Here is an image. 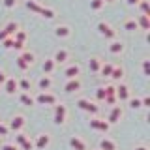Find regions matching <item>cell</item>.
<instances>
[{
	"mask_svg": "<svg viewBox=\"0 0 150 150\" xmlns=\"http://www.w3.org/2000/svg\"><path fill=\"white\" fill-rule=\"evenodd\" d=\"M36 101H38V103H41V105H54V103H56V98L53 96V94H45V92H41L40 96L36 98Z\"/></svg>",
	"mask_w": 150,
	"mask_h": 150,
	"instance_id": "obj_1",
	"label": "cell"
},
{
	"mask_svg": "<svg viewBox=\"0 0 150 150\" xmlns=\"http://www.w3.org/2000/svg\"><path fill=\"white\" fill-rule=\"evenodd\" d=\"M77 105L81 107V109H84V111H90V112H94V115H96L98 111H100V107L98 105H94L92 101H88V100H79L77 101Z\"/></svg>",
	"mask_w": 150,
	"mask_h": 150,
	"instance_id": "obj_2",
	"label": "cell"
},
{
	"mask_svg": "<svg viewBox=\"0 0 150 150\" xmlns=\"http://www.w3.org/2000/svg\"><path fill=\"white\" fill-rule=\"evenodd\" d=\"M66 120V107L64 105H56L54 107V122L56 124H62Z\"/></svg>",
	"mask_w": 150,
	"mask_h": 150,
	"instance_id": "obj_3",
	"label": "cell"
},
{
	"mask_svg": "<svg viewBox=\"0 0 150 150\" xmlns=\"http://www.w3.org/2000/svg\"><path fill=\"white\" fill-rule=\"evenodd\" d=\"M98 30H100V32H101V34H103V36H107V38H111V40H112V38H115V36H116V32H115V30H112V28H111L109 25H105V23H100V25H98Z\"/></svg>",
	"mask_w": 150,
	"mask_h": 150,
	"instance_id": "obj_4",
	"label": "cell"
},
{
	"mask_svg": "<svg viewBox=\"0 0 150 150\" xmlns=\"http://www.w3.org/2000/svg\"><path fill=\"white\" fill-rule=\"evenodd\" d=\"M115 92H116V96H118L122 101L129 98V90H128V86H126V84H120L118 88H115Z\"/></svg>",
	"mask_w": 150,
	"mask_h": 150,
	"instance_id": "obj_5",
	"label": "cell"
},
{
	"mask_svg": "<svg viewBox=\"0 0 150 150\" xmlns=\"http://www.w3.org/2000/svg\"><path fill=\"white\" fill-rule=\"evenodd\" d=\"M90 126L94 129H101V131H107L109 129V124L105 120H90Z\"/></svg>",
	"mask_w": 150,
	"mask_h": 150,
	"instance_id": "obj_6",
	"label": "cell"
},
{
	"mask_svg": "<svg viewBox=\"0 0 150 150\" xmlns=\"http://www.w3.org/2000/svg\"><path fill=\"white\" fill-rule=\"evenodd\" d=\"M122 116V109L118 105H115L112 107V111H111V115H109V122H118V118Z\"/></svg>",
	"mask_w": 150,
	"mask_h": 150,
	"instance_id": "obj_7",
	"label": "cell"
},
{
	"mask_svg": "<svg viewBox=\"0 0 150 150\" xmlns=\"http://www.w3.org/2000/svg\"><path fill=\"white\" fill-rule=\"evenodd\" d=\"M17 143L21 144V146L25 148V150H32V143H30V141H28V139L25 137V135H21V133H19V135H17Z\"/></svg>",
	"mask_w": 150,
	"mask_h": 150,
	"instance_id": "obj_8",
	"label": "cell"
},
{
	"mask_svg": "<svg viewBox=\"0 0 150 150\" xmlns=\"http://www.w3.org/2000/svg\"><path fill=\"white\" fill-rule=\"evenodd\" d=\"M79 86H81V83L77 79H69V83L66 84V92H75V90H79Z\"/></svg>",
	"mask_w": 150,
	"mask_h": 150,
	"instance_id": "obj_9",
	"label": "cell"
},
{
	"mask_svg": "<svg viewBox=\"0 0 150 150\" xmlns=\"http://www.w3.org/2000/svg\"><path fill=\"white\" fill-rule=\"evenodd\" d=\"M15 90H17V81L15 79H6V92L13 94Z\"/></svg>",
	"mask_w": 150,
	"mask_h": 150,
	"instance_id": "obj_10",
	"label": "cell"
},
{
	"mask_svg": "<svg viewBox=\"0 0 150 150\" xmlns=\"http://www.w3.org/2000/svg\"><path fill=\"white\" fill-rule=\"evenodd\" d=\"M69 144L75 148V150H86V146H84V143L81 139H77V137H71V141H69Z\"/></svg>",
	"mask_w": 150,
	"mask_h": 150,
	"instance_id": "obj_11",
	"label": "cell"
},
{
	"mask_svg": "<svg viewBox=\"0 0 150 150\" xmlns=\"http://www.w3.org/2000/svg\"><path fill=\"white\" fill-rule=\"evenodd\" d=\"M79 75V66H69L68 69H66V77L68 79H75Z\"/></svg>",
	"mask_w": 150,
	"mask_h": 150,
	"instance_id": "obj_12",
	"label": "cell"
},
{
	"mask_svg": "<svg viewBox=\"0 0 150 150\" xmlns=\"http://www.w3.org/2000/svg\"><path fill=\"white\" fill-rule=\"evenodd\" d=\"M23 126H25V118H23V116H15V118L11 120V128H13V129L19 131Z\"/></svg>",
	"mask_w": 150,
	"mask_h": 150,
	"instance_id": "obj_13",
	"label": "cell"
},
{
	"mask_svg": "<svg viewBox=\"0 0 150 150\" xmlns=\"http://www.w3.org/2000/svg\"><path fill=\"white\" fill-rule=\"evenodd\" d=\"M137 26H141L143 30H148V28H150V19H148V15H141Z\"/></svg>",
	"mask_w": 150,
	"mask_h": 150,
	"instance_id": "obj_14",
	"label": "cell"
},
{
	"mask_svg": "<svg viewBox=\"0 0 150 150\" xmlns=\"http://www.w3.org/2000/svg\"><path fill=\"white\" fill-rule=\"evenodd\" d=\"M47 144H49V135H40V137H38L36 146H38V148H45Z\"/></svg>",
	"mask_w": 150,
	"mask_h": 150,
	"instance_id": "obj_15",
	"label": "cell"
},
{
	"mask_svg": "<svg viewBox=\"0 0 150 150\" xmlns=\"http://www.w3.org/2000/svg\"><path fill=\"white\" fill-rule=\"evenodd\" d=\"M66 58H68V51H56L54 54V62H66Z\"/></svg>",
	"mask_w": 150,
	"mask_h": 150,
	"instance_id": "obj_16",
	"label": "cell"
},
{
	"mask_svg": "<svg viewBox=\"0 0 150 150\" xmlns=\"http://www.w3.org/2000/svg\"><path fill=\"white\" fill-rule=\"evenodd\" d=\"M4 32H6L8 36H9V34H15V32H17V23H15V21L8 23V25H6V28H4Z\"/></svg>",
	"mask_w": 150,
	"mask_h": 150,
	"instance_id": "obj_17",
	"label": "cell"
},
{
	"mask_svg": "<svg viewBox=\"0 0 150 150\" xmlns=\"http://www.w3.org/2000/svg\"><path fill=\"white\" fill-rule=\"evenodd\" d=\"M56 36L58 38H68L69 36V28L68 26H56Z\"/></svg>",
	"mask_w": 150,
	"mask_h": 150,
	"instance_id": "obj_18",
	"label": "cell"
},
{
	"mask_svg": "<svg viewBox=\"0 0 150 150\" xmlns=\"http://www.w3.org/2000/svg\"><path fill=\"white\" fill-rule=\"evenodd\" d=\"M100 146H101V150H115V143L109 139H103L100 143Z\"/></svg>",
	"mask_w": 150,
	"mask_h": 150,
	"instance_id": "obj_19",
	"label": "cell"
},
{
	"mask_svg": "<svg viewBox=\"0 0 150 150\" xmlns=\"http://www.w3.org/2000/svg\"><path fill=\"white\" fill-rule=\"evenodd\" d=\"M109 51L112 54H116V53H122V43H118V41H112L111 47H109Z\"/></svg>",
	"mask_w": 150,
	"mask_h": 150,
	"instance_id": "obj_20",
	"label": "cell"
},
{
	"mask_svg": "<svg viewBox=\"0 0 150 150\" xmlns=\"http://www.w3.org/2000/svg\"><path fill=\"white\" fill-rule=\"evenodd\" d=\"M21 103H25V105H34V98L28 96V94H21Z\"/></svg>",
	"mask_w": 150,
	"mask_h": 150,
	"instance_id": "obj_21",
	"label": "cell"
},
{
	"mask_svg": "<svg viewBox=\"0 0 150 150\" xmlns=\"http://www.w3.org/2000/svg\"><path fill=\"white\" fill-rule=\"evenodd\" d=\"M49 86H51V79L49 77H41L40 79V88H41V90H47Z\"/></svg>",
	"mask_w": 150,
	"mask_h": 150,
	"instance_id": "obj_22",
	"label": "cell"
},
{
	"mask_svg": "<svg viewBox=\"0 0 150 150\" xmlns=\"http://www.w3.org/2000/svg\"><path fill=\"white\" fill-rule=\"evenodd\" d=\"M26 8L32 9V11H36V13H41V6H38V4L32 2V0H28V2H26Z\"/></svg>",
	"mask_w": 150,
	"mask_h": 150,
	"instance_id": "obj_23",
	"label": "cell"
},
{
	"mask_svg": "<svg viewBox=\"0 0 150 150\" xmlns=\"http://www.w3.org/2000/svg\"><path fill=\"white\" fill-rule=\"evenodd\" d=\"M53 68H54V60H45L43 71H45V73H51V71H53Z\"/></svg>",
	"mask_w": 150,
	"mask_h": 150,
	"instance_id": "obj_24",
	"label": "cell"
},
{
	"mask_svg": "<svg viewBox=\"0 0 150 150\" xmlns=\"http://www.w3.org/2000/svg\"><path fill=\"white\" fill-rule=\"evenodd\" d=\"M40 15H43L47 19H53L54 17V11H53V9H49V8H41V13H40Z\"/></svg>",
	"mask_w": 150,
	"mask_h": 150,
	"instance_id": "obj_25",
	"label": "cell"
},
{
	"mask_svg": "<svg viewBox=\"0 0 150 150\" xmlns=\"http://www.w3.org/2000/svg\"><path fill=\"white\" fill-rule=\"evenodd\" d=\"M90 69H92V71H100V60H98V58H90Z\"/></svg>",
	"mask_w": 150,
	"mask_h": 150,
	"instance_id": "obj_26",
	"label": "cell"
},
{
	"mask_svg": "<svg viewBox=\"0 0 150 150\" xmlns=\"http://www.w3.org/2000/svg\"><path fill=\"white\" fill-rule=\"evenodd\" d=\"M122 68H112V71H111V77H115V79H120L122 77Z\"/></svg>",
	"mask_w": 150,
	"mask_h": 150,
	"instance_id": "obj_27",
	"label": "cell"
},
{
	"mask_svg": "<svg viewBox=\"0 0 150 150\" xmlns=\"http://www.w3.org/2000/svg\"><path fill=\"white\" fill-rule=\"evenodd\" d=\"M124 28L126 30H137V21H128L124 25Z\"/></svg>",
	"mask_w": 150,
	"mask_h": 150,
	"instance_id": "obj_28",
	"label": "cell"
},
{
	"mask_svg": "<svg viewBox=\"0 0 150 150\" xmlns=\"http://www.w3.org/2000/svg\"><path fill=\"white\" fill-rule=\"evenodd\" d=\"M141 9H143L144 15H148V13H150V4L146 2V0H143V2H141Z\"/></svg>",
	"mask_w": 150,
	"mask_h": 150,
	"instance_id": "obj_29",
	"label": "cell"
},
{
	"mask_svg": "<svg viewBox=\"0 0 150 150\" xmlns=\"http://www.w3.org/2000/svg\"><path fill=\"white\" fill-rule=\"evenodd\" d=\"M21 58L25 60L26 64H32V62H34V54H32V53H25V54L21 56Z\"/></svg>",
	"mask_w": 150,
	"mask_h": 150,
	"instance_id": "obj_30",
	"label": "cell"
},
{
	"mask_svg": "<svg viewBox=\"0 0 150 150\" xmlns=\"http://www.w3.org/2000/svg\"><path fill=\"white\" fill-rule=\"evenodd\" d=\"M25 38H26V34H25V32H15V41H17V43H23V41H25Z\"/></svg>",
	"mask_w": 150,
	"mask_h": 150,
	"instance_id": "obj_31",
	"label": "cell"
},
{
	"mask_svg": "<svg viewBox=\"0 0 150 150\" xmlns=\"http://www.w3.org/2000/svg\"><path fill=\"white\" fill-rule=\"evenodd\" d=\"M2 43H4V47H6V49H13V45H15V41H13L11 38H6V40H4Z\"/></svg>",
	"mask_w": 150,
	"mask_h": 150,
	"instance_id": "obj_32",
	"label": "cell"
},
{
	"mask_svg": "<svg viewBox=\"0 0 150 150\" xmlns=\"http://www.w3.org/2000/svg\"><path fill=\"white\" fill-rule=\"evenodd\" d=\"M111 71H112V66H111V64H105V66L101 68V73L105 75V77H107V75H111Z\"/></svg>",
	"mask_w": 150,
	"mask_h": 150,
	"instance_id": "obj_33",
	"label": "cell"
},
{
	"mask_svg": "<svg viewBox=\"0 0 150 150\" xmlns=\"http://www.w3.org/2000/svg\"><path fill=\"white\" fill-rule=\"evenodd\" d=\"M103 6V0H92V2H90V8L92 9H100Z\"/></svg>",
	"mask_w": 150,
	"mask_h": 150,
	"instance_id": "obj_34",
	"label": "cell"
},
{
	"mask_svg": "<svg viewBox=\"0 0 150 150\" xmlns=\"http://www.w3.org/2000/svg\"><path fill=\"white\" fill-rule=\"evenodd\" d=\"M143 71H144V75H150V60L143 62Z\"/></svg>",
	"mask_w": 150,
	"mask_h": 150,
	"instance_id": "obj_35",
	"label": "cell"
},
{
	"mask_svg": "<svg viewBox=\"0 0 150 150\" xmlns=\"http://www.w3.org/2000/svg\"><path fill=\"white\" fill-rule=\"evenodd\" d=\"M17 66H19V68H21V69H23V71H25V69L28 68V64H26V62H25V60H23V58H21V56H19V58H17Z\"/></svg>",
	"mask_w": 150,
	"mask_h": 150,
	"instance_id": "obj_36",
	"label": "cell"
},
{
	"mask_svg": "<svg viewBox=\"0 0 150 150\" xmlns=\"http://www.w3.org/2000/svg\"><path fill=\"white\" fill-rule=\"evenodd\" d=\"M17 84H21L23 90H30V83H28V79H23V81H21V83H17Z\"/></svg>",
	"mask_w": 150,
	"mask_h": 150,
	"instance_id": "obj_37",
	"label": "cell"
},
{
	"mask_svg": "<svg viewBox=\"0 0 150 150\" xmlns=\"http://www.w3.org/2000/svg\"><path fill=\"white\" fill-rule=\"evenodd\" d=\"M96 96H98V100H105V88H98Z\"/></svg>",
	"mask_w": 150,
	"mask_h": 150,
	"instance_id": "obj_38",
	"label": "cell"
},
{
	"mask_svg": "<svg viewBox=\"0 0 150 150\" xmlns=\"http://www.w3.org/2000/svg\"><path fill=\"white\" fill-rule=\"evenodd\" d=\"M129 107H131V109H139V107H141V100H131Z\"/></svg>",
	"mask_w": 150,
	"mask_h": 150,
	"instance_id": "obj_39",
	"label": "cell"
},
{
	"mask_svg": "<svg viewBox=\"0 0 150 150\" xmlns=\"http://www.w3.org/2000/svg\"><path fill=\"white\" fill-rule=\"evenodd\" d=\"M15 2H17V0H4V6H6V8H13Z\"/></svg>",
	"mask_w": 150,
	"mask_h": 150,
	"instance_id": "obj_40",
	"label": "cell"
},
{
	"mask_svg": "<svg viewBox=\"0 0 150 150\" xmlns=\"http://www.w3.org/2000/svg\"><path fill=\"white\" fill-rule=\"evenodd\" d=\"M141 107H150V98H143V101H141Z\"/></svg>",
	"mask_w": 150,
	"mask_h": 150,
	"instance_id": "obj_41",
	"label": "cell"
},
{
	"mask_svg": "<svg viewBox=\"0 0 150 150\" xmlns=\"http://www.w3.org/2000/svg\"><path fill=\"white\" fill-rule=\"evenodd\" d=\"M0 135H8V128L4 124H0Z\"/></svg>",
	"mask_w": 150,
	"mask_h": 150,
	"instance_id": "obj_42",
	"label": "cell"
},
{
	"mask_svg": "<svg viewBox=\"0 0 150 150\" xmlns=\"http://www.w3.org/2000/svg\"><path fill=\"white\" fill-rule=\"evenodd\" d=\"M2 150H17V146H13V144H6Z\"/></svg>",
	"mask_w": 150,
	"mask_h": 150,
	"instance_id": "obj_43",
	"label": "cell"
},
{
	"mask_svg": "<svg viewBox=\"0 0 150 150\" xmlns=\"http://www.w3.org/2000/svg\"><path fill=\"white\" fill-rule=\"evenodd\" d=\"M6 83V75H4V71H0V84Z\"/></svg>",
	"mask_w": 150,
	"mask_h": 150,
	"instance_id": "obj_44",
	"label": "cell"
},
{
	"mask_svg": "<svg viewBox=\"0 0 150 150\" xmlns=\"http://www.w3.org/2000/svg\"><path fill=\"white\" fill-rule=\"evenodd\" d=\"M129 4H137V2H141V0H128Z\"/></svg>",
	"mask_w": 150,
	"mask_h": 150,
	"instance_id": "obj_45",
	"label": "cell"
},
{
	"mask_svg": "<svg viewBox=\"0 0 150 150\" xmlns=\"http://www.w3.org/2000/svg\"><path fill=\"white\" fill-rule=\"evenodd\" d=\"M135 150H146V148H144V146H139V148H135Z\"/></svg>",
	"mask_w": 150,
	"mask_h": 150,
	"instance_id": "obj_46",
	"label": "cell"
},
{
	"mask_svg": "<svg viewBox=\"0 0 150 150\" xmlns=\"http://www.w3.org/2000/svg\"><path fill=\"white\" fill-rule=\"evenodd\" d=\"M107 2H115V0H107Z\"/></svg>",
	"mask_w": 150,
	"mask_h": 150,
	"instance_id": "obj_47",
	"label": "cell"
}]
</instances>
